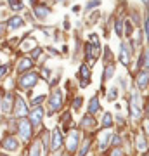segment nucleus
<instances>
[{
	"label": "nucleus",
	"mask_w": 149,
	"mask_h": 156,
	"mask_svg": "<svg viewBox=\"0 0 149 156\" xmlns=\"http://www.w3.org/2000/svg\"><path fill=\"white\" fill-rule=\"evenodd\" d=\"M147 78H149L147 68L139 69L137 76H135V89H137V90H146V89H147Z\"/></svg>",
	"instance_id": "nucleus-13"
},
{
	"label": "nucleus",
	"mask_w": 149,
	"mask_h": 156,
	"mask_svg": "<svg viewBox=\"0 0 149 156\" xmlns=\"http://www.w3.org/2000/svg\"><path fill=\"white\" fill-rule=\"evenodd\" d=\"M80 9H82V7H80V5H73L71 12H75V14H76V12H80Z\"/></svg>",
	"instance_id": "nucleus-42"
},
{
	"label": "nucleus",
	"mask_w": 149,
	"mask_h": 156,
	"mask_svg": "<svg viewBox=\"0 0 149 156\" xmlns=\"http://www.w3.org/2000/svg\"><path fill=\"white\" fill-rule=\"evenodd\" d=\"M2 95L4 94H0V113H2Z\"/></svg>",
	"instance_id": "nucleus-44"
},
{
	"label": "nucleus",
	"mask_w": 149,
	"mask_h": 156,
	"mask_svg": "<svg viewBox=\"0 0 149 156\" xmlns=\"http://www.w3.org/2000/svg\"><path fill=\"white\" fill-rule=\"evenodd\" d=\"M50 7L49 5H35L33 7V14L37 19H40V21H45L47 17L50 16Z\"/></svg>",
	"instance_id": "nucleus-20"
},
{
	"label": "nucleus",
	"mask_w": 149,
	"mask_h": 156,
	"mask_svg": "<svg viewBox=\"0 0 149 156\" xmlns=\"http://www.w3.org/2000/svg\"><path fill=\"white\" fill-rule=\"evenodd\" d=\"M12 104H14V92L7 90L5 94L2 95V113L4 115L12 113Z\"/></svg>",
	"instance_id": "nucleus-12"
},
{
	"label": "nucleus",
	"mask_w": 149,
	"mask_h": 156,
	"mask_svg": "<svg viewBox=\"0 0 149 156\" xmlns=\"http://www.w3.org/2000/svg\"><path fill=\"white\" fill-rule=\"evenodd\" d=\"M115 30H116V35L122 38V37H123V23L120 21V19H116V21H115Z\"/></svg>",
	"instance_id": "nucleus-32"
},
{
	"label": "nucleus",
	"mask_w": 149,
	"mask_h": 156,
	"mask_svg": "<svg viewBox=\"0 0 149 156\" xmlns=\"http://www.w3.org/2000/svg\"><path fill=\"white\" fill-rule=\"evenodd\" d=\"M140 2L144 4V7H147V0H140Z\"/></svg>",
	"instance_id": "nucleus-46"
},
{
	"label": "nucleus",
	"mask_w": 149,
	"mask_h": 156,
	"mask_svg": "<svg viewBox=\"0 0 149 156\" xmlns=\"http://www.w3.org/2000/svg\"><path fill=\"white\" fill-rule=\"evenodd\" d=\"M9 69H11V64H4V66H0V82H2V78L9 73Z\"/></svg>",
	"instance_id": "nucleus-37"
},
{
	"label": "nucleus",
	"mask_w": 149,
	"mask_h": 156,
	"mask_svg": "<svg viewBox=\"0 0 149 156\" xmlns=\"http://www.w3.org/2000/svg\"><path fill=\"white\" fill-rule=\"evenodd\" d=\"M0 156H9V154H4V153H0Z\"/></svg>",
	"instance_id": "nucleus-48"
},
{
	"label": "nucleus",
	"mask_w": 149,
	"mask_h": 156,
	"mask_svg": "<svg viewBox=\"0 0 149 156\" xmlns=\"http://www.w3.org/2000/svg\"><path fill=\"white\" fill-rule=\"evenodd\" d=\"M115 71H116V64L115 62H106L104 64V71H102V82H109L111 78L115 76Z\"/></svg>",
	"instance_id": "nucleus-22"
},
{
	"label": "nucleus",
	"mask_w": 149,
	"mask_h": 156,
	"mask_svg": "<svg viewBox=\"0 0 149 156\" xmlns=\"http://www.w3.org/2000/svg\"><path fill=\"white\" fill-rule=\"evenodd\" d=\"M42 102H45V94H40V95H37V97H33V99L30 101V106H40Z\"/></svg>",
	"instance_id": "nucleus-27"
},
{
	"label": "nucleus",
	"mask_w": 149,
	"mask_h": 156,
	"mask_svg": "<svg viewBox=\"0 0 149 156\" xmlns=\"http://www.w3.org/2000/svg\"><path fill=\"white\" fill-rule=\"evenodd\" d=\"M69 28H71V24H69V21H68V17H64V30L68 31Z\"/></svg>",
	"instance_id": "nucleus-41"
},
{
	"label": "nucleus",
	"mask_w": 149,
	"mask_h": 156,
	"mask_svg": "<svg viewBox=\"0 0 149 156\" xmlns=\"http://www.w3.org/2000/svg\"><path fill=\"white\" fill-rule=\"evenodd\" d=\"M97 127V120H95L92 115H83V118L80 120V130H83V132H90L92 128Z\"/></svg>",
	"instance_id": "nucleus-15"
},
{
	"label": "nucleus",
	"mask_w": 149,
	"mask_h": 156,
	"mask_svg": "<svg viewBox=\"0 0 149 156\" xmlns=\"http://www.w3.org/2000/svg\"><path fill=\"white\" fill-rule=\"evenodd\" d=\"M12 113L16 118H24L30 113V108H28L24 97L19 94H14V104H12Z\"/></svg>",
	"instance_id": "nucleus-6"
},
{
	"label": "nucleus",
	"mask_w": 149,
	"mask_h": 156,
	"mask_svg": "<svg viewBox=\"0 0 149 156\" xmlns=\"http://www.w3.org/2000/svg\"><path fill=\"white\" fill-rule=\"evenodd\" d=\"M38 82H40V75L37 71H31V69H30V71H26V73H21V76L17 78L16 83H17V87H19L21 90H26L28 94L31 95L30 90L33 89Z\"/></svg>",
	"instance_id": "nucleus-2"
},
{
	"label": "nucleus",
	"mask_w": 149,
	"mask_h": 156,
	"mask_svg": "<svg viewBox=\"0 0 149 156\" xmlns=\"http://www.w3.org/2000/svg\"><path fill=\"white\" fill-rule=\"evenodd\" d=\"M62 146H64V134H62L61 127H55L50 132V153H59Z\"/></svg>",
	"instance_id": "nucleus-7"
},
{
	"label": "nucleus",
	"mask_w": 149,
	"mask_h": 156,
	"mask_svg": "<svg viewBox=\"0 0 149 156\" xmlns=\"http://www.w3.org/2000/svg\"><path fill=\"white\" fill-rule=\"evenodd\" d=\"M28 156H44V151H42V144L40 140H33L30 144V151H28Z\"/></svg>",
	"instance_id": "nucleus-23"
},
{
	"label": "nucleus",
	"mask_w": 149,
	"mask_h": 156,
	"mask_svg": "<svg viewBox=\"0 0 149 156\" xmlns=\"http://www.w3.org/2000/svg\"><path fill=\"white\" fill-rule=\"evenodd\" d=\"M130 59H132V45L130 42H125L123 40L120 44V54H118V61L122 62L125 68L130 66Z\"/></svg>",
	"instance_id": "nucleus-8"
},
{
	"label": "nucleus",
	"mask_w": 149,
	"mask_h": 156,
	"mask_svg": "<svg viewBox=\"0 0 149 156\" xmlns=\"http://www.w3.org/2000/svg\"><path fill=\"white\" fill-rule=\"evenodd\" d=\"M142 52L139 54V61H137V68L139 69H144V68H147V49L144 47L140 49Z\"/></svg>",
	"instance_id": "nucleus-25"
},
{
	"label": "nucleus",
	"mask_w": 149,
	"mask_h": 156,
	"mask_svg": "<svg viewBox=\"0 0 149 156\" xmlns=\"http://www.w3.org/2000/svg\"><path fill=\"white\" fill-rule=\"evenodd\" d=\"M82 104H83V97L82 95H76V97L71 101V106L75 108V111H78V109L82 108Z\"/></svg>",
	"instance_id": "nucleus-29"
},
{
	"label": "nucleus",
	"mask_w": 149,
	"mask_h": 156,
	"mask_svg": "<svg viewBox=\"0 0 149 156\" xmlns=\"http://www.w3.org/2000/svg\"><path fill=\"white\" fill-rule=\"evenodd\" d=\"M123 23H125V35L130 38V35H132V19L128 17V19H125Z\"/></svg>",
	"instance_id": "nucleus-33"
},
{
	"label": "nucleus",
	"mask_w": 149,
	"mask_h": 156,
	"mask_svg": "<svg viewBox=\"0 0 149 156\" xmlns=\"http://www.w3.org/2000/svg\"><path fill=\"white\" fill-rule=\"evenodd\" d=\"M30 4H31V5H38V0H30Z\"/></svg>",
	"instance_id": "nucleus-43"
},
{
	"label": "nucleus",
	"mask_w": 149,
	"mask_h": 156,
	"mask_svg": "<svg viewBox=\"0 0 149 156\" xmlns=\"http://www.w3.org/2000/svg\"><path fill=\"white\" fill-rule=\"evenodd\" d=\"M5 30H7V26L4 24V23H0V38L4 37V33H5Z\"/></svg>",
	"instance_id": "nucleus-40"
},
{
	"label": "nucleus",
	"mask_w": 149,
	"mask_h": 156,
	"mask_svg": "<svg viewBox=\"0 0 149 156\" xmlns=\"http://www.w3.org/2000/svg\"><path fill=\"white\" fill-rule=\"evenodd\" d=\"M108 92H109V94H108V101H109V102L118 99V89H116V87H111Z\"/></svg>",
	"instance_id": "nucleus-30"
},
{
	"label": "nucleus",
	"mask_w": 149,
	"mask_h": 156,
	"mask_svg": "<svg viewBox=\"0 0 149 156\" xmlns=\"http://www.w3.org/2000/svg\"><path fill=\"white\" fill-rule=\"evenodd\" d=\"M35 66V61L33 59H30V57H21L16 64V73L17 75H21V73H26L30 69H33Z\"/></svg>",
	"instance_id": "nucleus-16"
},
{
	"label": "nucleus",
	"mask_w": 149,
	"mask_h": 156,
	"mask_svg": "<svg viewBox=\"0 0 149 156\" xmlns=\"http://www.w3.org/2000/svg\"><path fill=\"white\" fill-rule=\"evenodd\" d=\"M99 111H101V102H99V95L95 94L94 97H90V101H88V104H87V113L94 116L95 113H99Z\"/></svg>",
	"instance_id": "nucleus-21"
},
{
	"label": "nucleus",
	"mask_w": 149,
	"mask_h": 156,
	"mask_svg": "<svg viewBox=\"0 0 149 156\" xmlns=\"http://www.w3.org/2000/svg\"><path fill=\"white\" fill-rule=\"evenodd\" d=\"M92 142H94V139H92V137H85V140H83L82 147L78 149V154L76 156H87L88 151L92 149Z\"/></svg>",
	"instance_id": "nucleus-24"
},
{
	"label": "nucleus",
	"mask_w": 149,
	"mask_h": 156,
	"mask_svg": "<svg viewBox=\"0 0 149 156\" xmlns=\"http://www.w3.org/2000/svg\"><path fill=\"white\" fill-rule=\"evenodd\" d=\"M111 135H113V132H111L109 128H106V130H102L99 134V151H106L108 147H109V140H111Z\"/></svg>",
	"instance_id": "nucleus-18"
},
{
	"label": "nucleus",
	"mask_w": 149,
	"mask_h": 156,
	"mask_svg": "<svg viewBox=\"0 0 149 156\" xmlns=\"http://www.w3.org/2000/svg\"><path fill=\"white\" fill-rule=\"evenodd\" d=\"M44 115H45V109L44 106H35L33 109H31V113H30V123H31V127L33 128H38L40 125H42V122H44Z\"/></svg>",
	"instance_id": "nucleus-11"
},
{
	"label": "nucleus",
	"mask_w": 149,
	"mask_h": 156,
	"mask_svg": "<svg viewBox=\"0 0 149 156\" xmlns=\"http://www.w3.org/2000/svg\"><path fill=\"white\" fill-rule=\"evenodd\" d=\"M16 2H21V0H9V4H16Z\"/></svg>",
	"instance_id": "nucleus-45"
},
{
	"label": "nucleus",
	"mask_w": 149,
	"mask_h": 156,
	"mask_svg": "<svg viewBox=\"0 0 149 156\" xmlns=\"http://www.w3.org/2000/svg\"><path fill=\"white\" fill-rule=\"evenodd\" d=\"M113 120H116V123H118V125H125V118L120 116V115H118V116H115Z\"/></svg>",
	"instance_id": "nucleus-39"
},
{
	"label": "nucleus",
	"mask_w": 149,
	"mask_h": 156,
	"mask_svg": "<svg viewBox=\"0 0 149 156\" xmlns=\"http://www.w3.org/2000/svg\"><path fill=\"white\" fill-rule=\"evenodd\" d=\"M109 142L113 144V147H122V137H120V134H113Z\"/></svg>",
	"instance_id": "nucleus-28"
},
{
	"label": "nucleus",
	"mask_w": 149,
	"mask_h": 156,
	"mask_svg": "<svg viewBox=\"0 0 149 156\" xmlns=\"http://www.w3.org/2000/svg\"><path fill=\"white\" fill-rule=\"evenodd\" d=\"M82 132L76 130V128H71L69 132H68L66 139H64V147H66V153L68 154H75L80 147V137H82Z\"/></svg>",
	"instance_id": "nucleus-4"
},
{
	"label": "nucleus",
	"mask_w": 149,
	"mask_h": 156,
	"mask_svg": "<svg viewBox=\"0 0 149 156\" xmlns=\"http://www.w3.org/2000/svg\"><path fill=\"white\" fill-rule=\"evenodd\" d=\"M11 11H14V12H21V11H24V4H23V2H16V4H11Z\"/></svg>",
	"instance_id": "nucleus-35"
},
{
	"label": "nucleus",
	"mask_w": 149,
	"mask_h": 156,
	"mask_svg": "<svg viewBox=\"0 0 149 156\" xmlns=\"http://www.w3.org/2000/svg\"><path fill=\"white\" fill-rule=\"evenodd\" d=\"M42 56V49H40V47H35L33 49V52H31V54H30V59H38V57Z\"/></svg>",
	"instance_id": "nucleus-36"
},
{
	"label": "nucleus",
	"mask_w": 149,
	"mask_h": 156,
	"mask_svg": "<svg viewBox=\"0 0 149 156\" xmlns=\"http://www.w3.org/2000/svg\"><path fill=\"white\" fill-rule=\"evenodd\" d=\"M135 147L140 153H146L147 151V134L146 132H137L135 134Z\"/></svg>",
	"instance_id": "nucleus-19"
},
{
	"label": "nucleus",
	"mask_w": 149,
	"mask_h": 156,
	"mask_svg": "<svg viewBox=\"0 0 149 156\" xmlns=\"http://www.w3.org/2000/svg\"><path fill=\"white\" fill-rule=\"evenodd\" d=\"M78 78H80V87L85 89L87 85H90V68L83 62L80 64V69H78Z\"/></svg>",
	"instance_id": "nucleus-14"
},
{
	"label": "nucleus",
	"mask_w": 149,
	"mask_h": 156,
	"mask_svg": "<svg viewBox=\"0 0 149 156\" xmlns=\"http://www.w3.org/2000/svg\"><path fill=\"white\" fill-rule=\"evenodd\" d=\"M87 156H88V154H87Z\"/></svg>",
	"instance_id": "nucleus-49"
},
{
	"label": "nucleus",
	"mask_w": 149,
	"mask_h": 156,
	"mask_svg": "<svg viewBox=\"0 0 149 156\" xmlns=\"http://www.w3.org/2000/svg\"><path fill=\"white\" fill-rule=\"evenodd\" d=\"M128 109H130V116L139 122L140 116H142V109H144V102H142V95H140V90L133 89V92L130 94V99H128Z\"/></svg>",
	"instance_id": "nucleus-1"
},
{
	"label": "nucleus",
	"mask_w": 149,
	"mask_h": 156,
	"mask_svg": "<svg viewBox=\"0 0 149 156\" xmlns=\"http://www.w3.org/2000/svg\"><path fill=\"white\" fill-rule=\"evenodd\" d=\"M0 146H2V149L4 151H9V153H16V151H19V140H17V137L14 134H7L5 137L2 139Z\"/></svg>",
	"instance_id": "nucleus-10"
},
{
	"label": "nucleus",
	"mask_w": 149,
	"mask_h": 156,
	"mask_svg": "<svg viewBox=\"0 0 149 156\" xmlns=\"http://www.w3.org/2000/svg\"><path fill=\"white\" fill-rule=\"evenodd\" d=\"M113 125H115L113 115H111V113H104V116H102V122H101V128H111Z\"/></svg>",
	"instance_id": "nucleus-26"
},
{
	"label": "nucleus",
	"mask_w": 149,
	"mask_h": 156,
	"mask_svg": "<svg viewBox=\"0 0 149 156\" xmlns=\"http://www.w3.org/2000/svg\"><path fill=\"white\" fill-rule=\"evenodd\" d=\"M83 49H85V57L88 59V62H90V64H94V62L101 57V54H102L101 45H94V44H90V42H87Z\"/></svg>",
	"instance_id": "nucleus-9"
},
{
	"label": "nucleus",
	"mask_w": 149,
	"mask_h": 156,
	"mask_svg": "<svg viewBox=\"0 0 149 156\" xmlns=\"http://www.w3.org/2000/svg\"><path fill=\"white\" fill-rule=\"evenodd\" d=\"M95 7H101V0H90V2H87V7H85V11H92V9H95Z\"/></svg>",
	"instance_id": "nucleus-34"
},
{
	"label": "nucleus",
	"mask_w": 149,
	"mask_h": 156,
	"mask_svg": "<svg viewBox=\"0 0 149 156\" xmlns=\"http://www.w3.org/2000/svg\"><path fill=\"white\" fill-rule=\"evenodd\" d=\"M109 156H125V153H123L122 147H113V151H111Z\"/></svg>",
	"instance_id": "nucleus-38"
},
{
	"label": "nucleus",
	"mask_w": 149,
	"mask_h": 156,
	"mask_svg": "<svg viewBox=\"0 0 149 156\" xmlns=\"http://www.w3.org/2000/svg\"><path fill=\"white\" fill-rule=\"evenodd\" d=\"M62 104H64L62 90L59 89V87H54L52 92H50V95H49V102H47V106H49V115H54V113L61 111Z\"/></svg>",
	"instance_id": "nucleus-3"
},
{
	"label": "nucleus",
	"mask_w": 149,
	"mask_h": 156,
	"mask_svg": "<svg viewBox=\"0 0 149 156\" xmlns=\"http://www.w3.org/2000/svg\"><path fill=\"white\" fill-rule=\"evenodd\" d=\"M26 24V21H24V17H21V16H12V17H9L7 19V23H5V26H7V30H11V31H14V30H19V28H23Z\"/></svg>",
	"instance_id": "nucleus-17"
},
{
	"label": "nucleus",
	"mask_w": 149,
	"mask_h": 156,
	"mask_svg": "<svg viewBox=\"0 0 149 156\" xmlns=\"http://www.w3.org/2000/svg\"><path fill=\"white\" fill-rule=\"evenodd\" d=\"M16 130H17V134H19V137H21L24 142H30L31 137H33V127H31V123H30V120H28L26 116L19 118V122L16 123Z\"/></svg>",
	"instance_id": "nucleus-5"
},
{
	"label": "nucleus",
	"mask_w": 149,
	"mask_h": 156,
	"mask_svg": "<svg viewBox=\"0 0 149 156\" xmlns=\"http://www.w3.org/2000/svg\"><path fill=\"white\" fill-rule=\"evenodd\" d=\"M54 156H62L61 153H54Z\"/></svg>",
	"instance_id": "nucleus-47"
},
{
	"label": "nucleus",
	"mask_w": 149,
	"mask_h": 156,
	"mask_svg": "<svg viewBox=\"0 0 149 156\" xmlns=\"http://www.w3.org/2000/svg\"><path fill=\"white\" fill-rule=\"evenodd\" d=\"M142 26H144V38H147V33H149V17H147V11L144 12V23H142Z\"/></svg>",
	"instance_id": "nucleus-31"
}]
</instances>
